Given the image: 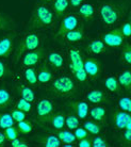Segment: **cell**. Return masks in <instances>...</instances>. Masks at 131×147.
Returning <instances> with one entry per match:
<instances>
[{"mask_svg": "<svg viewBox=\"0 0 131 147\" xmlns=\"http://www.w3.org/2000/svg\"><path fill=\"white\" fill-rule=\"evenodd\" d=\"M55 25V15L50 9L45 4H36L32 11L28 28L29 29H43L51 28Z\"/></svg>", "mask_w": 131, "mask_h": 147, "instance_id": "6da1fadb", "label": "cell"}, {"mask_svg": "<svg viewBox=\"0 0 131 147\" xmlns=\"http://www.w3.org/2000/svg\"><path fill=\"white\" fill-rule=\"evenodd\" d=\"M126 7L120 3L106 2L102 3L98 9V13L101 20L107 27L116 25L120 19L125 16Z\"/></svg>", "mask_w": 131, "mask_h": 147, "instance_id": "7a4b0ae2", "label": "cell"}, {"mask_svg": "<svg viewBox=\"0 0 131 147\" xmlns=\"http://www.w3.org/2000/svg\"><path fill=\"white\" fill-rule=\"evenodd\" d=\"M69 57V68L79 82H85L87 80V75L84 70L83 57L79 48H70L68 51Z\"/></svg>", "mask_w": 131, "mask_h": 147, "instance_id": "3957f363", "label": "cell"}, {"mask_svg": "<svg viewBox=\"0 0 131 147\" xmlns=\"http://www.w3.org/2000/svg\"><path fill=\"white\" fill-rule=\"evenodd\" d=\"M40 43H41V38L36 33H34V32H27L22 36V40L19 42L18 46L15 49L14 57H13L14 64H17L20 61L22 57L25 55L26 52L38 48Z\"/></svg>", "mask_w": 131, "mask_h": 147, "instance_id": "277c9868", "label": "cell"}, {"mask_svg": "<svg viewBox=\"0 0 131 147\" xmlns=\"http://www.w3.org/2000/svg\"><path fill=\"white\" fill-rule=\"evenodd\" d=\"M50 90L57 96L69 97L76 92V84L73 79L68 76H60L52 81Z\"/></svg>", "mask_w": 131, "mask_h": 147, "instance_id": "5b68a950", "label": "cell"}, {"mask_svg": "<svg viewBox=\"0 0 131 147\" xmlns=\"http://www.w3.org/2000/svg\"><path fill=\"white\" fill-rule=\"evenodd\" d=\"M55 112V107L53 103L47 98H42L38 100L36 106V121L41 125H46L50 121L52 115Z\"/></svg>", "mask_w": 131, "mask_h": 147, "instance_id": "8992f818", "label": "cell"}, {"mask_svg": "<svg viewBox=\"0 0 131 147\" xmlns=\"http://www.w3.org/2000/svg\"><path fill=\"white\" fill-rule=\"evenodd\" d=\"M101 38V40L103 42V44L106 45V46L118 47V46L124 44L126 37L123 35L120 27H118V28H115V29L111 30L109 32H106L105 34H102Z\"/></svg>", "mask_w": 131, "mask_h": 147, "instance_id": "52a82bcc", "label": "cell"}, {"mask_svg": "<svg viewBox=\"0 0 131 147\" xmlns=\"http://www.w3.org/2000/svg\"><path fill=\"white\" fill-rule=\"evenodd\" d=\"M84 70L87 75V78L92 80H96L101 76V63L95 58L83 59Z\"/></svg>", "mask_w": 131, "mask_h": 147, "instance_id": "ba28073f", "label": "cell"}, {"mask_svg": "<svg viewBox=\"0 0 131 147\" xmlns=\"http://www.w3.org/2000/svg\"><path fill=\"white\" fill-rule=\"evenodd\" d=\"M61 19H62V22H61V25L59 27L57 37H61L63 34H65L66 32H68L70 30L76 29L77 27L80 25L78 16L75 14H72V13L64 15Z\"/></svg>", "mask_w": 131, "mask_h": 147, "instance_id": "9c48e42d", "label": "cell"}, {"mask_svg": "<svg viewBox=\"0 0 131 147\" xmlns=\"http://www.w3.org/2000/svg\"><path fill=\"white\" fill-rule=\"evenodd\" d=\"M45 55H46V49H44V48H36V49L26 52L22 61V66L28 67L36 65L37 63L45 57Z\"/></svg>", "mask_w": 131, "mask_h": 147, "instance_id": "30bf717a", "label": "cell"}, {"mask_svg": "<svg viewBox=\"0 0 131 147\" xmlns=\"http://www.w3.org/2000/svg\"><path fill=\"white\" fill-rule=\"evenodd\" d=\"M113 124L115 129L124 130L131 129V116L129 112H125L123 110H117L113 114Z\"/></svg>", "mask_w": 131, "mask_h": 147, "instance_id": "8fae6325", "label": "cell"}, {"mask_svg": "<svg viewBox=\"0 0 131 147\" xmlns=\"http://www.w3.org/2000/svg\"><path fill=\"white\" fill-rule=\"evenodd\" d=\"M84 34H85L84 33V26L81 22L76 29L70 30L68 32H66L65 34H63L61 38L67 44H74V43H77V42H80V40H83Z\"/></svg>", "mask_w": 131, "mask_h": 147, "instance_id": "7c38bea8", "label": "cell"}, {"mask_svg": "<svg viewBox=\"0 0 131 147\" xmlns=\"http://www.w3.org/2000/svg\"><path fill=\"white\" fill-rule=\"evenodd\" d=\"M14 50V35H5L0 38V59L9 58Z\"/></svg>", "mask_w": 131, "mask_h": 147, "instance_id": "4fadbf2b", "label": "cell"}, {"mask_svg": "<svg viewBox=\"0 0 131 147\" xmlns=\"http://www.w3.org/2000/svg\"><path fill=\"white\" fill-rule=\"evenodd\" d=\"M47 65L50 66L52 69L55 70H61L64 67V59L63 55L58 51H51L47 55L46 58Z\"/></svg>", "mask_w": 131, "mask_h": 147, "instance_id": "5bb4252c", "label": "cell"}, {"mask_svg": "<svg viewBox=\"0 0 131 147\" xmlns=\"http://www.w3.org/2000/svg\"><path fill=\"white\" fill-rule=\"evenodd\" d=\"M36 76H37V81L40 82L41 84H48L52 80L53 74H52L51 69L47 65V63H44V64H42L38 67Z\"/></svg>", "mask_w": 131, "mask_h": 147, "instance_id": "9a60e30c", "label": "cell"}, {"mask_svg": "<svg viewBox=\"0 0 131 147\" xmlns=\"http://www.w3.org/2000/svg\"><path fill=\"white\" fill-rule=\"evenodd\" d=\"M35 140L37 143L46 147H59L61 146V141L59 140V138L55 134H42V136H36Z\"/></svg>", "mask_w": 131, "mask_h": 147, "instance_id": "2e32d148", "label": "cell"}, {"mask_svg": "<svg viewBox=\"0 0 131 147\" xmlns=\"http://www.w3.org/2000/svg\"><path fill=\"white\" fill-rule=\"evenodd\" d=\"M68 105L75 111L77 117L80 119L86 118L88 114V105L85 101H69Z\"/></svg>", "mask_w": 131, "mask_h": 147, "instance_id": "e0dca14e", "label": "cell"}, {"mask_svg": "<svg viewBox=\"0 0 131 147\" xmlns=\"http://www.w3.org/2000/svg\"><path fill=\"white\" fill-rule=\"evenodd\" d=\"M86 100L88 102L94 103V105H101V103L108 101V97L103 91L93 90L86 94Z\"/></svg>", "mask_w": 131, "mask_h": 147, "instance_id": "ac0fdd59", "label": "cell"}, {"mask_svg": "<svg viewBox=\"0 0 131 147\" xmlns=\"http://www.w3.org/2000/svg\"><path fill=\"white\" fill-rule=\"evenodd\" d=\"M48 124H50V127H49L50 131H52V132H58L60 130H62L63 127L65 126V115L63 113L53 114L50 121Z\"/></svg>", "mask_w": 131, "mask_h": 147, "instance_id": "d6986e66", "label": "cell"}, {"mask_svg": "<svg viewBox=\"0 0 131 147\" xmlns=\"http://www.w3.org/2000/svg\"><path fill=\"white\" fill-rule=\"evenodd\" d=\"M78 15L80 16L82 19L85 20H91L95 17L96 15V11L93 4L90 3H82L78 10Z\"/></svg>", "mask_w": 131, "mask_h": 147, "instance_id": "ffe728a7", "label": "cell"}, {"mask_svg": "<svg viewBox=\"0 0 131 147\" xmlns=\"http://www.w3.org/2000/svg\"><path fill=\"white\" fill-rule=\"evenodd\" d=\"M69 7L68 0H53V11L57 18L61 19Z\"/></svg>", "mask_w": 131, "mask_h": 147, "instance_id": "44dd1931", "label": "cell"}, {"mask_svg": "<svg viewBox=\"0 0 131 147\" xmlns=\"http://www.w3.org/2000/svg\"><path fill=\"white\" fill-rule=\"evenodd\" d=\"M16 88H17V91L18 93L20 94L22 96V98L26 99L27 101H29V102L32 103L34 100H35V95H34V92L32 91V88L28 86V85L26 84H18L16 85Z\"/></svg>", "mask_w": 131, "mask_h": 147, "instance_id": "7402d4cb", "label": "cell"}, {"mask_svg": "<svg viewBox=\"0 0 131 147\" xmlns=\"http://www.w3.org/2000/svg\"><path fill=\"white\" fill-rule=\"evenodd\" d=\"M105 86L107 88V90L111 93H115V94H120L122 92V86H120V82L117 80V78L115 76H109L105 80Z\"/></svg>", "mask_w": 131, "mask_h": 147, "instance_id": "603a6c76", "label": "cell"}, {"mask_svg": "<svg viewBox=\"0 0 131 147\" xmlns=\"http://www.w3.org/2000/svg\"><path fill=\"white\" fill-rule=\"evenodd\" d=\"M13 105V96L5 88H0V110H4Z\"/></svg>", "mask_w": 131, "mask_h": 147, "instance_id": "cb8c5ba5", "label": "cell"}, {"mask_svg": "<svg viewBox=\"0 0 131 147\" xmlns=\"http://www.w3.org/2000/svg\"><path fill=\"white\" fill-rule=\"evenodd\" d=\"M87 50L93 55H101L106 51L107 48L101 40H93L87 45Z\"/></svg>", "mask_w": 131, "mask_h": 147, "instance_id": "d4e9b609", "label": "cell"}, {"mask_svg": "<svg viewBox=\"0 0 131 147\" xmlns=\"http://www.w3.org/2000/svg\"><path fill=\"white\" fill-rule=\"evenodd\" d=\"M117 80L120 82V86L125 88L126 91L131 90V71L129 69H126L118 75Z\"/></svg>", "mask_w": 131, "mask_h": 147, "instance_id": "484cf974", "label": "cell"}, {"mask_svg": "<svg viewBox=\"0 0 131 147\" xmlns=\"http://www.w3.org/2000/svg\"><path fill=\"white\" fill-rule=\"evenodd\" d=\"M90 115L94 121H98V123H103L106 119V108L105 107H93L90 110Z\"/></svg>", "mask_w": 131, "mask_h": 147, "instance_id": "4316f807", "label": "cell"}, {"mask_svg": "<svg viewBox=\"0 0 131 147\" xmlns=\"http://www.w3.org/2000/svg\"><path fill=\"white\" fill-rule=\"evenodd\" d=\"M120 61L126 65L131 64V45L128 42H124L123 44L120 51Z\"/></svg>", "mask_w": 131, "mask_h": 147, "instance_id": "83f0119b", "label": "cell"}, {"mask_svg": "<svg viewBox=\"0 0 131 147\" xmlns=\"http://www.w3.org/2000/svg\"><path fill=\"white\" fill-rule=\"evenodd\" d=\"M24 76H25L26 81L32 86H35L37 84V76L36 71L32 66H28L24 71Z\"/></svg>", "mask_w": 131, "mask_h": 147, "instance_id": "f1b7e54d", "label": "cell"}, {"mask_svg": "<svg viewBox=\"0 0 131 147\" xmlns=\"http://www.w3.org/2000/svg\"><path fill=\"white\" fill-rule=\"evenodd\" d=\"M57 136L59 138V140L61 141V143L70 144L76 141L75 134L73 132H70V131H67V130H60V131H58Z\"/></svg>", "mask_w": 131, "mask_h": 147, "instance_id": "f546056e", "label": "cell"}, {"mask_svg": "<svg viewBox=\"0 0 131 147\" xmlns=\"http://www.w3.org/2000/svg\"><path fill=\"white\" fill-rule=\"evenodd\" d=\"M83 127L87 132L91 133V134H99L102 130V126L99 124L98 121H85Z\"/></svg>", "mask_w": 131, "mask_h": 147, "instance_id": "4dcf8cb0", "label": "cell"}, {"mask_svg": "<svg viewBox=\"0 0 131 147\" xmlns=\"http://www.w3.org/2000/svg\"><path fill=\"white\" fill-rule=\"evenodd\" d=\"M15 121L13 119L11 114L0 112V128L5 129L10 126L14 125Z\"/></svg>", "mask_w": 131, "mask_h": 147, "instance_id": "1f68e13d", "label": "cell"}, {"mask_svg": "<svg viewBox=\"0 0 131 147\" xmlns=\"http://www.w3.org/2000/svg\"><path fill=\"white\" fill-rule=\"evenodd\" d=\"M4 136H5V140L11 142V141L17 139L20 136V132L17 129V127H14V125H13L4 129Z\"/></svg>", "mask_w": 131, "mask_h": 147, "instance_id": "d6a6232c", "label": "cell"}, {"mask_svg": "<svg viewBox=\"0 0 131 147\" xmlns=\"http://www.w3.org/2000/svg\"><path fill=\"white\" fill-rule=\"evenodd\" d=\"M79 124L80 121H79V118L77 117V115L68 114L67 116H65V125L70 130H75L77 127H79Z\"/></svg>", "mask_w": 131, "mask_h": 147, "instance_id": "836d02e7", "label": "cell"}, {"mask_svg": "<svg viewBox=\"0 0 131 147\" xmlns=\"http://www.w3.org/2000/svg\"><path fill=\"white\" fill-rule=\"evenodd\" d=\"M17 129L19 130V132L22 134H29L32 132L33 130V125L31 121H28L24 119L22 121H18V125H17Z\"/></svg>", "mask_w": 131, "mask_h": 147, "instance_id": "e575fe53", "label": "cell"}, {"mask_svg": "<svg viewBox=\"0 0 131 147\" xmlns=\"http://www.w3.org/2000/svg\"><path fill=\"white\" fill-rule=\"evenodd\" d=\"M16 109H18L25 113H31L32 112V103L27 101L24 98H19L16 102Z\"/></svg>", "mask_w": 131, "mask_h": 147, "instance_id": "d590c367", "label": "cell"}, {"mask_svg": "<svg viewBox=\"0 0 131 147\" xmlns=\"http://www.w3.org/2000/svg\"><path fill=\"white\" fill-rule=\"evenodd\" d=\"M13 73L10 69V67L7 65V63L0 59V80H3L7 77H11Z\"/></svg>", "mask_w": 131, "mask_h": 147, "instance_id": "8d00e7d4", "label": "cell"}, {"mask_svg": "<svg viewBox=\"0 0 131 147\" xmlns=\"http://www.w3.org/2000/svg\"><path fill=\"white\" fill-rule=\"evenodd\" d=\"M118 108H120V110L125 111V112H130V111H131L130 98H129L128 96L122 97V98L118 100Z\"/></svg>", "mask_w": 131, "mask_h": 147, "instance_id": "74e56055", "label": "cell"}, {"mask_svg": "<svg viewBox=\"0 0 131 147\" xmlns=\"http://www.w3.org/2000/svg\"><path fill=\"white\" fill-rule=\"evenodd\" d=\"M92 146L94 147H108L109 144L102 136H95L92 139Z\"/></svg>", "mask_w": 131, "mask_h": 147, "instance_id": "f35d334b", "label": "cell"}, {"mask_svg": "<svg viewBox=\"0 0 131 147\" xmlns=\"http://www.w3.org/2000/svg\"><path fill=\"white\" fill-rule=\"evenodd\" d=\"M13 25H12L11 20L2 14H0V30H9L11 29Z\"/></svg>", "mask_w": 131, "mask_h": 147, "instance_id": "ab89813d", "label": "cell"}, {"mask_svg": "<svg viewBox=\"0 0 131 147\" xmlns=\"http://www.w3.org/2000/svg\"><path fill=\"white\" fill-rule=\"evenodd\" d=\"M120 31H122V33L124 35L125 37H129L131 34V28H130V20L128 19L126 22H124L120 27Z\"/></svg>", "mask_w": 131, "mask_h": 147, "instance_id": "60d3db41", "label": "cell"}, {"mask_svg": "<svg viewBox=\"0 0 131 147\" xmlns=\"http://www.w3.org/2000/svg\"><path fill=\"white\" fill-rule=\"evenodd\" d=\"M11 115H12V117H13V119H14L15 121H17V123L26 119V113L25 112H22V111L18 110V109L12 110Z\"/></svg>", "mask_w": 131, "mask_h": 147, "instance_id": "b9f144b4", "label": "cell"}, {"mask_svg": "<svg viewBox=\"0 0 131 147\" xmlns=\"http://www.w3.org/2000/svg\"><path fill=\"white\" fill-rule=\"evenodd\" d=\"M125 131L122 134V143L125 145H130L131 143V129H124ZM122 144V145H123Z\"/></svg>", "mask_w": 131, "mask_h": 147, "instance_id": "7bdbcfd3", "label": "cell"}, {"mask_svg": "<svg viewBox=\"0 0 131 147\" xmlns=\"http://www.w3.org/2000/svg\"><path fill=\"white\" fill-rule=\"evenodd\" d=\"M74 134H75L76 139H78V140L83 139V138H86V136H90V133L87 132L84 128H78V127L75 129V133H74Z\"/></svg>", "mask_w": 131, "mask_h": 147, "instance_id": "ee69618b", "label": "cell"}, {"mask_svg": "<svg viewBox=\"0 0 131 147\" xmlns=\"http://www.w3.org/2000/svg\"><path fill=\"white\" fill-rule=\"evenodd\" d=\"M12 142V146L13 147H28L29 146V144L27 143L26 141H24V140H20V139H15V140H13V141H11Z\"/></svg>", "mask_w": 131, "mask_h": 147, "instance_id": "f6af8a7d", "label": "cell"}, {"mask_svg": "<svg viewBox=\"0 0 131 147\" xmlns=\"http://www.w3.org/2000/svg\"><path fill=\"white\" fill-rule=\"evenodd\" d=\"M78 146L79 147H90V146H92V139H90L88 136L83 138V139H80V140H79V143H78Z\"/></svg>", "mask_w": 131, "mask_h": 147, "instance_id": "bcb514c9", "label": "cell"}, {"mask_svg": "<svg viewBox=\"0 0 131 147\" xmlns=\"http://www.w3.org/2000/svg\"><path fill=\"white\" fill-rule=\"evenodd\" d=\"M68 1H69V5L73 7V9L80 7L81 4L84 2V0H68Z\"/></svg>", "mask_w": 131, "mask_h": 147, "instance_id": "7dc6e473", "label": "cell"}, {"mask_svg": "<svg viewBox=\"0 0 131 147\" xmlns=\"http://www.w3.org/2000/svg\"><path fill=\"white\" fill-rule=\"evenodd\" d=\"M4 144H5V136H4L3 132L0 131V147L3 146Z\"/></svg>", "mask_w": 131, "mask_h": 147, "instance_id": "c3c4849f", "label": "cell"}, {"mask_svg": "<svg viewBox=\"0 0 131 147\" xmlns=\"http://www.w3.org/2000/svg\"><path fill=\"white\" fill-rule=\"evenodd\" d=\"M45 2H51V1H53V0H43Z\"/></svg>", "mask_w": 131, "mask_h": 147, "instance_id": "681fc988", "label": "cell"}]
</instances>
